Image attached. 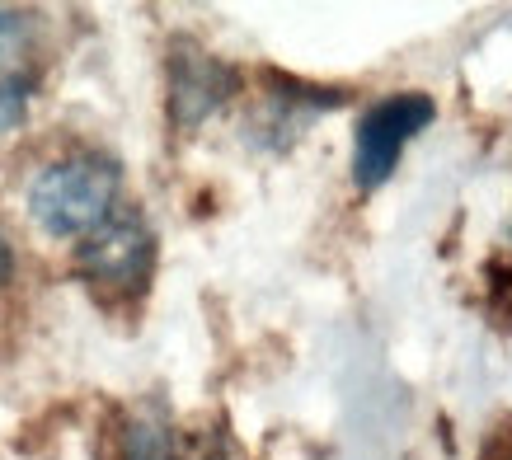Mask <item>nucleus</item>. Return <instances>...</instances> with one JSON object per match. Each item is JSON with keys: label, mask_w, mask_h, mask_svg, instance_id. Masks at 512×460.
Listing matches in <instances>:
<instances>
[{"label": "nucleus", "mask_w": 512, "mask_h": 460, "mask_svg": "<svg viewBox=\"0 0 512 460\" xmlns=\"http://www.w3.org/2000/svg\"><path fill=\"white\" fill-rule=\"evenodd\" d=\"M118 193H123L118 160L99 151H76L38 169V179L29 184V216L33 226L57 240H80L118 207Z\"/></svg>", "instance_id": "1"}, {"label": "nucleus", "mask_w": 512, "mask_h": 460, "mask_svg": "<svg viewBox=\"0 0 512 460\" xmlns=\"http://www.w3.org/2000/svg\"><path fill=\"white\" fill-rule=\"evenodd\" d=\"M76 273L104 301H132L156 273V230L137 207H113L76 245Z\"/></svg>", "instance_id": "2"}, {"label": "nucleus", "mask_w": 512, "mask_h": 460, "mask_svg": "<svg viewBox=\"0 0 512 460\" xmlns=\"http://www.w3.org/2000/svg\"><path fill=\"white\" fill-rule=\"evenodd\" d=\"M433 118H437V104L419 90L390 94V99L367 108L353 132V184L362 193L386 184L390 174H395V165H400L404 146L419 137Z\"/></svg>", "instance_id": "3"}, {"label": "nucleus", "mask_w": 512, "mask_h": 460, "mask_svg": "<svg viewBox=\"0 0 512 460\" xmlns=\"http://www.w3.org/2000/svg\"><path fill=\"white\" fill-rule=\"evenodd\" d=\"M235 85H240L235 66H226L221 57H212L207 47L188 43V38L174 43V52H170V123L179 127V132L202 127L212 113H221V108L231 104Z\"/></svg>", "instance_id": "4"}, {"label": "nucleus", "mask_w": 512, "mask_h": 460, "mask_svg": "<svg viewBox=\"0 0 512 460\" xmlns=\"http://www.w3.org/2000/svg\"><path fill=\"white\" fill-rule=\"evenodd\" d=\"M123 460H174V437L160 409H146V414H137L127 423Z\"/></svg>", "instance_id": "5"}, {"label": "nucleus", "mask_w": 512, "mask_h": 460, "mask_svg": "<svg viewBox=\"0 0 512 460\" xmlns=\"http://www.w3.org/2000/svg\"><path fill=\"white\" fill-rule=\"evenodd\" d=\"M29 99H33V76L0 80V132H15L29 118Z\"/></svg>", "instance_id": "6"}, {"label": "nucleus", "mask_w": 512, "mask_h": 460, "mask_svg": "<svg viewBox=\"0 0 512 460\" xmlns=\"http://www.w3.org/2000/svg\"><path fill=\"white\" fill-rule=\"evenodd\" d=\"M10 277H15V249H10V240L0 235V287H5Z\"/></svg>", "instance_id": "7"}]
</instances>
